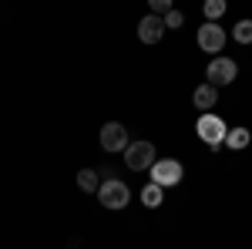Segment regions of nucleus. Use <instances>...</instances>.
Wrapping results in <instances>:
<instances>
[{"label": "nucleus", "instance_id": "obj_1", "mask_svg": "<svg viewBox=\"0 0 252 249\" xmlns=\"http://www.w3.org/2000/svg\"><path fill=\"white\" fill-rule=\"evenodd\" d=\"M195 132H198V138L205 142V145H212V148H219L222 142H225V135H229V128H225V121L219 115H212V111H205V115H198V121H195Z\"/></svg>", "mask_w": 252, "mask_h": 249}, {"label": "nucleus", "instance_id": "obj_2", "mask_svg": "<svg viewBox=\"0 0 252 249\" xmlns=\"http://www.w3.org/2000/svg\"><path fill=\"white\" fill-rule=\"evenodd\" d=\"M155 145L152 142H131L128 145V152H125V165L131 169V172H152V165H155Z\"/></svg>", "mask_w": 252, "mask_h": 249}, {"label": "nucleus", "instance_id": "obj_3", "mask_svg": "<svg viewBox=\"0 0 252 249\" xmlns=\"http://www.w3.org/2000/svg\"><path fill=\"white\" fill-rule=\"evenodd\" d=\"M182 175H185V169H182V162H178V158H165V162H155V165H152V182L161 185V189L178 185V182H182Z\"/></svg>", "mask_w": 252, "mask_h": 249}, {"label": "nucleus", "instance_id": "obj_4", "mask_svg": "<svg viewBox=\"0 0 252 249\" xmlns=\"http://www.w3.org/2000/svg\"><path fill=\"white\" fill-rule=\"evenodd\" d=\"M97 199H101V206H104V209H125V206H128V199H131V189H128L125 182L111 178V182H104V185L97 189Z\"/></svg>", "mask_w": 252, "mask_h": 249}, {"label": "nucleus", "instance_id": "obj_5", "mask_svg": "<svg viewBox=\"0 0 252 249\" xmlns=\"http://www.w3.org/2000/svg\"><path fill=\"white\" fill-rule=\"evenodd\" d=\"M205 74H209V84H212V88H222V84H232V81H235L239 68H235L232 58H212Z\"/></svg>", "mask_w": 252, "mask_h": 249}, {"label": "nucleus", "instance_id": "obj_6", "mask_svg": "<svg viewBox=\"0 0 252 249\" xmlns=\"http://www.w3.org/2000/svg\"><path fill=\"white\" fill-rule=\"evenodd\" d=\"M128 128L125 125H118V121H108L104 128H101V148L104 152H128Z\"/></svg>", "mask_w": 252, "mask_h": 249}, {"label": "nucleus", "instance_id": "obj_7", "mask_svg": "<svg viewBox=\"0 0 252 249\" xmlns=\"http://www.w3.org/2000/svg\"><path fill=\"white\" fill-rule=\"evenodd\" d=\"M198 47L205 51V54H219L222 47H225V31L219 27V24H202L198 27Z\"/></svg>", "mask_w": 252, "mask_h": 249}, {"label": "nucleus", "instance_id": "obj_8", "mask_svg": "<svg viewBox=\"0 0 252 249\" xmlns=\"http://www.w3.org/2000/svg\"><path fill=\"white\" fill-rule=\"evenodd\" d=\"M138 37H141V44H158V40L165 37V20L155 17V14L141 17V24H138Z\"/></svg>", "mask_w": 252, "mask_h": 249}, {"label": "nucleus", "instance_id": "obj_9", "mask_svg": "<svg viewBox=\"0 0 252 249\" xmlns=\"http://www.w3.org/2000/svg\"><path fill=\"white\" fill-rule=\"evenodd\" d=\"M215 98H219V88H212V84H198L195 95H192V101H195V108H212Z\"/></svg>", "mask_w": 252, "mask_h": 249}, {"label": "nucleus", "instance_id": "obj_10", "mask_svg": "<svg viewBox=\"0 0 252 249\" xmlns=\"http://www.w3.org/2000/svg\"><path fill=\"white\" fill-rule=\"evenodd\" d=\"M161 199H165V189L155 185V182H148V185L141 189V202H145L148 209H158V206H161Z\"/></svg>", "mask_w": 252, "mask_h": 249}, {"label": "nucleus", "instance_id": "obj_11", "mask_svg": "<svg viewBox=\"0 0 252 249\" xmlns=\"http://www.w3.org/2000/svg\"><path fill=\"white\" fill-rule=\"evenodd\" d=\"M225 145L235 148V152H239V148H246V145H249V128H232V132L225 135Z\"/></svg>", "mask_w": 252, "mask_h": 249}, {"label": "nucleus", "instance_id": "obj_12", "mask_svg": "<svg viewBox=\"0 0 252 249\" xmlns=\"http://www.w3.org/2000/svg\"><path fill=\"white\" fill-rule=\"evenodd\" d=\"M78 185H81L84 192H97V189H101L97 172H94V169H81V172H78Z\"/></svg>", "mask_w": 252, "mask_h": 249}, {"label": "nucleus", "instance_id": "obj_13", "mask_svg": "<svg viewBox=\"0 0 252 249\" xmlns=\"http://www.w3.org/2000/svg\"><path fill=\"white\" fill-rule=\"evenodd\" d=\"M202 10H205L209 24H215V20L225 14V0H205V7H202Z\"/></svg>", "mask_w": 252, "mask_h": 249}, {"label": "nucleus", "instance_id": "obj_14", "mask_svg": "<svg viewBox=\"0 0 252 249\" xmlns=\"http://www.w3.org/2000/svg\"><path fill=\"white\" fill-rule=\"evenodd\" d=\"M232 37L239 40V44H252V20H239L232 31Z\"/></svg>", "mask_w": 252, "mask_h": 249}, {"label": "nucleus", "instance_id": "obj_15", "mask_svg": "<svg viewBox=\"0 0 252 249\" xmlns=\"http://www.w3.org/2000/svg\"><path fill=\"white\" fill-rule=\"evenodd\" d=\"M165 31H168V27H172V31H178V27H182V24H185V14H182V10H172V14H165Z\"/></svg>", "mask_w": 252, "mask_h": 249}, {"label": "nucleus", "instance_id": "obj_16", "mask_svg": "<svg viewBox=\"0 0 252 249\" xmlns=\"http://www.w3.org/2000/svg\"><path fill=\"white\" fill-rule=\"evenodd\" d=\"M152 10L155 14H172V0H152Z\"/></svg>", "mask_w": 252, "mask_h": 249}]
</instances>
